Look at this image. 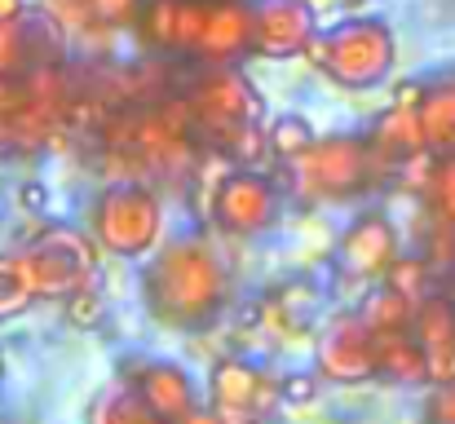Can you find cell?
Wrapping results in <instances>:
<instances>
[{"label": "cell", "instance_id": "6da1fadb", "mask_svg": "<svg viewBox=\"0 0 455 424\" xmlns=\"http://www.w3.org/2000/svg\"><path fill=\"white\" fill-rule=\"evenodd\" d=\"M142 300L159 327L204 332L230 300V270L204 239H172L155 248L142 270Z\"/></svg>", "mask_w": 455, "mask_h": 424}, {"label": "cell", "instance_id": "7a4b0ae2", "mask_svg": "<svg viewBox=\"0 0 455 424\" xmlns=\"http://www.w3.org/2000/svg\"><path fill=\"white\" fill-rule=\"evenodd\" d=\"M305 53L327 80H336L345 89H371L394 71L398 40H394L389 22H380V18H345L331 31L314 36Z\"/></svg>", "mask_w": 455, "mask_h": 424}, {"label": "cell", "instance_id": "3957f363", "mask_svg": "<svg viewBox=\"0 0 455 424\" xmlns=\"http://www.w3.org/2000/svg\"><path fill=\"white\" fill-rule=\"evenodd\" d=\"M164 235V199L142 181H116L93 204V239L111 257H151Z\"/></svg>", "mask_w": 455, "mask_h": 424}, {"label": "cell", "instance_id": "277c9868", "mask_svg": "<svg viewBox=\"0 0 455 424\" xmlns=\"http://www.w3.org/2000/svg\"><path fill=\"white\" fill-rule=\"evenodd\" d=\"M22 252L31 261L40 300H67V296L93 287L98 261H102L98 239L80 235L76 226H44Z\"/></svg>", "mask_w": 455, "mask_h": 424}, {"label": "cell", "instance_id": "5b68a950", "mask_svg": "<svg viewBox=\"0 0 455 424\" xmlns=\"http://www.w3.org/2000/svg\"><path fill=\"white\" fill-rule=\"evenodd\" d=\"M376 150L363 138H318L292 159V186L305 199H349L371 181Z\"/></svg>", "mask_w": 455, "mask_h": 424}, {"label": "cell", "instance_id": "8992f818", "mask_svg": "<svg viewBox=\"0 0 455 424\" xmlns=\"http://www.w3.org/2000/svg\"><path fill=\"white\" fill-rule=\"evenodd\" d=\"M186 102L195 111V124L208 138H217L221 146L230 138H239L243 129L261 124V111H266V102L252 89V80L239 76L235 67H208V71H199V80L190 84V98Z\"/></svg>", "mask_w": 455, "mask_h": 424}, {"label": "cell", "instance_id": "52a82bcc", "mask_svg": "<svg viewBox=\"0 0 455 424\" xmlns=\"http://www.w3.org/2000/svg\"><path fill=\"white\" fill-rule=\"evenodd\" d=\"M314 367L331 385L376 380L380 376V336L363 323L358 309H340L314 336Z\"/></svg>", "mask_w": 455, "mask_h": 424}, {"label": "cell", "instance_id": "ba28073f", "mask_svg": "<svg viewBox=\"0 0 455 424\" xmlns=\"http://www.w3.org/2000/svg\"><path fill=\"white\" fill-rule=\"evenodd\" d=\"M283 403V385L261 372L248 358H221L208 372V407L221 416L226 424H243L252 416H266Z\"/></svg>", "mask_w": 455, "mask_h": 424}, {"label": "cell", "instance_id": "9c48e42d", "mask_svg": "<svg viewBox=\"0 0 455 424\" xmlns=\"http://www.w3.org/2000/svg\"><path fill=\"white\" fill-rule=\"evenodd\" d=\"M208 212H212L217 230L248 239V235H261V230L279 217V195H275V186H270L266 172H257V168H235V172H226V177L212 186Z\"/></svg>", "mask_w": 455, "mask_h": 424}, {"label": "cell", "instance_id": "30bf717a", "mask_svg": "<svg viewBox=\"0 0 455 424\" xmlns=\"http://www.w3.org/2000/svg\"><path fill=\"white\" fill-rule=\"evenodd\" d=\"M398 257H403V239H398V226H394L385 212H363V217H354V221L345 226L340 244H336V266H340V275L363 283V287L385 279Z\"/></svg>", "mask_w": 455, "mask_h": 424}, {"label": "cell", "instance_id": "8fae6325", "mask_svg": "<svg viewBox=\"0 0 455 424\" xmlns=\"http://www.w3.org/2000/svg\"><path fill=\"white\" fill-rule=\"evenodd\" d=\"M314 9L305 0H257L252 4V53L283 62L309 49L314 40Z\"/></svg>", "mask_w": 455, "mask_h": 424}, {"label": "cell", "instance_id": "7c38bea8", "mask_svg": "<svg viewBox=\"0 0 455 424\" xmlns=\"http://www.w3.org/2000/svg\"><path fill=\"white\" fill-rule=\"evenodd\" d=\"M239 53H252V4L208 0L204 27H199V40H195L190 58H199L208 67H230Z\"/></svg>", "mask_w": 455, "mask_h": 424}, {"label": "cell", "instance_id": "4fadbf2b", "mask_svg": "<svg viewBox=\"0 0 455 424\" xmlns=\"http://www.w3.org/2000/svg\"><path fill=\"white\" fill-rule=\"evenodd\" d=\"M133 389L164 424H181L199 407V389L186 367L177 363H138L133 367Z\"/></svg>", "mask_w": 455, "mask_h": 424}, {"label": "cell", "instance_id": "5bb4252c", "mask_svg": "<svg viewBox=\"0 0 455 424\" xmlns=\"http://www.w3.org/2000/svg\"><path fill=\"white\" fill-rule=\"evenodd\" d=\"M411 336L429 354V385H455V300L429 292L416 305Z\"/></svg>", "mask_w": 455, "mask_h": 424}, {"label": "cell", "instance_id": "9a60e30c", "mask_svg": "<svg viewBox=\"0 0 455 424\" xmlns=\"http://www.w3.org/2000/svg\"><path fill=\"white\" fill-rule=\"evenodd\" d=\"M371 150L380 155V159H389V164H407L411 155H420V150H429L425 146V129H420V111L416 107H389L380 120H376V129H371Z\"/></svg>", "mask_w": 455, "mask_h": 424}, {"label": "cell", "instance_id": "2e32d148", "mask_svg": "<svg viewBox=\"0 0 455 424\" xmlns=\"http://www.w3.org/2000/svg\"><path fill=\"white\" fill-rule=\"evenodd\" d=\"M358 314H363V323H367L380 340H385V336H407L411 323H416V300H407L398 287H389V283L380 279L363 292Z\"/></svg>", "mask_w": 455, "mask_h": 424}, {"label": "cell", "instance_id": "e0dca14e", "mask_svg": "<svg viewBox=\"0 0 455 424\" xmlns=\"http://www.w3.org/2000/svg\"><path fill=\"white\" fill-rule=\"evenodd\" d=\"M380 380L403 385V389L429 385V354H425V345H420L411 332L380 340Z\"/></svg>", "mask_w": 455, "mask_h": 424}, {"label": "cell", "instance_id": "ac0fdd59", "mask_svg": "<svg viewBox=\"0 0 455 424\" xmlns=\"http://www.w3.org/2000/svg\"><path fill=\"white\" fill-rule=\"evenodd\" d=\"M420 129H425V146L438 159L455 155V80L429 84V93L420 102Z\"/></svg>", "mask_w": 455, "mask_h": 424}, {"label": "cell", "instance_id": "d6986e66", "mask_svg": "<svg viewBox=\"0 0 455 424\" xmlns=\"http://www.w3.org/2000/svg\"><path fill=\"white\" fill-rule=\"evenodd\" d=\"M36 300H40V287H36L27 252H0V323L27 314Z\"/></svg>", "mask_w": 455, "mask_h": 424}, {"label": "cell", "instance_id": "ffe728a7", "mask_svg": "<svg viewBox=\"0 0 455 424\" xmlns=\"http://www.w3.org/2000/svg\"><path fill=\"white\" fill-rule=\"evenodd\" d=\"M89 424H164V420L142 403V394L129 385V389H102L93 412H89Z\"/></svg>", "mask_w": 455, "mask_h": 424}, {"label": "cell", "instance_id": "44dd1931", "mask_svg": "<svg viewBox=\"0 0 455 424\" xmlns=\"http://www.w3.org/2000/svg\"><path fill=\"white\" fill-rule=\"evenodd\" d=\"M177 13H181V0H147L142 4V18H138V31L151 49H168L177 53Z\"/></svg>", "mask_w": 455, "mask_h": 424}, {"label": "cell", "instance_id": "7402d4cb", "mask_svg": "<svg viewBox=\"0 0 455 424\" xmlns=\"http://www.w3.org/2000/svg\"><path fill=\"white\" fill-rule=\"evenodd\" d=\"M266 141H270V150L283 159V164H292V159H301L305 150L318 141V133H314V124L305 120V116H279L270 129H266Z\"/></svg>", "mask_w": 455, "mask_h": 424}, {"label": "cell", "instance_id": "603a6c76", "mask_svg": "<svg viewBox=\"0 0 455 424\" xmlns=\"http://www.w3.org/2000/svg\"><path fill=\"white\" fill-rule=\"evenodd\" d=\"M389 287H398L407 300H425L429 296V257H411V252H403L398 261H394V270L385 275Z\"/></svg>", "mask_w": 455, "mask_h": 424}, {"label": "cell", "instance_id": "cb8c5ba5", "mask_svg": "<svg viewBox=\"0 0 455 424\" xmlns=\"http://www.w3.org/2000/svg\"><path fill=\"white\" fill-rule=\"evenodd\" d=\"M429 204H434V217L455 226V155H443L434 164V181H429Z\"/></svg>", "mask_w": 455, "mask_h": 424}, {"label": "cell", "instance_id": "d4e9b609", "mask_svg": "<svg viewBox=\"0 0 455 424\" xmlns=\"http://www.w3.org/2000/svg\"><path fill=\"white\" fill-rule=\"evenodd\" d=\"M107 318V300L98 296V287H84L76 296H67V323L71 327H98Z\"/></svg>", "mask_w": 455, "mask_h": 424}, {"label": "cell", "instance_id": "484cf974", "mask_svg": "<svg viewBox=\"0 0 455 424\" xmlns=\"http://www.w3.org/2000/svg\"><path fill=\"white\" fill-rule=\"evenodd\" d=\"M89 4V18L102 22V27H129L142 18V4L147 0H84Z\"/></svg>", "mask_w": 455, "mask_h": 424}, {"label": "cell", "instance_id": "4316f807", "mask_svg": "<svg viewBox=\"0 0 455 424\" xmlns=\"http://www.w3.org/2000/svg\"><path fill=\"white\" fill-rule=\"evenodd\" d=\"M279 385H283V403H292V407H305L318 398V376H309V372H292Z\"/></svg>", "mask_w": 455, "mask_h": 424}, {"label": "cell", "instance_id": "83f0119b", "mask_svg": "<svg viewBox=\"0 0 455 424\" xmlns=\"http://www.w3.org/2000/svg\"><path fill=\"white\" fill-rule=\"evenodd\" d=\"M429 424H455V385H434V398H429Z\"/></svg>", "mask_w": 455, "mask_h": 424}, {"label": "cell", "instance_id": "f1b7e54d", "mask_svg": "<svg viewBox=\"0 0 455 424\" xmlns=\"http://www.w3.org/2000/svg\"><path fill=\"white\" fill-rule=\"evenodd\" d=\"M18 208L22 212H44L49 208V186L44 181H22L18 186Z\"/></svg>", "mask_w": 455, "mask_h": 424}, {"label": "cell", "instance_id": "f546056e", "mask_svg": "<svg viewBox=\"0 0 455 424\" xmlns=\"http://www.w3.org/2000/svg\"><path fill=\"white\" fill-rule=\"evenodd\" d=\"M425 93H429V84H420V80H403L398 93H394V107H416V111H420Z\"/></svg>", "mask_w": 455, "mask_h": 424}, {"label": "cell", "instance_id": "4dcf8cb0", "mask_svg": "<svg viewBox=\"0 0 455 424\" xmlns=\"http://www.w3.org/2000/svg\"><path fill=\"white\" fill-rule=\"evenodd\" d=\"M27 18V0H0V22H22Z\"/></svg>", "mask_w": 455, "mask_h": 424}, {"label": "cell", "instance_id": "1f68e13d", "mask_svg": "<svg viewBox=\"0 0 455 424\" xmlns=\"http://www.w3.org/2000/svg\"><path fill=\"white\" fill-rule=\"evenodd\" d=\"M181 424H226V420H221L212 407H195V412H190V416H186Z\"/></svg>", "mask_w": 455, "mask_h": 424}, {"label": "cell", "instance_id": "d6a6232c", "mask_svg": "<svg viewBox=\"0 0 455 424\" xmlns=\"http://www.w3.org/2000/svg\"><path fill=\"white\" fill-rule=\"evenodd\" d=\"M243 424H266V416H252V420H243Z\"/></svg>", "mask_w": 455, "mask_h": 424}]
</instances>
